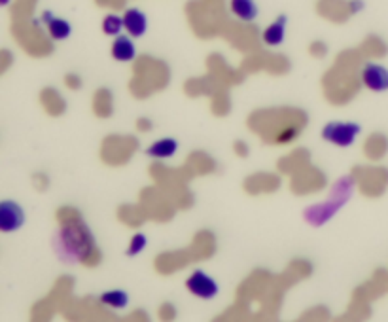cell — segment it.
Listing matches in <instances>:
<instances>
[{"instance_id": "cell-1", "label": "cell", "mask_w": 388, "mask_h": 322, "mask_svg": "<svg viewBox=\"0 0 388 322\" xmlns=\"http://www.w3.org/2000/svg\"><path fill=\"white\" fill-rule=\"evenodd\" d=\"M356 124H339V122H333V124H328L322 131V136H324L328 143L337 144V146H349V144L354 143V136L358 135Z\"/></svg>"}, {"instance_id": "cell-2", "label": "cell", "mask_w": 388, "mask_h": 322, "mask_svg": "<svg viewBox=\"0 0 388 322\" xmlns=\"http://www.w3.org/2000/svg\"><path fill=\"white\" fill-rule=\"evenodd\" d=\"M186 285L194 296L203 297V300H208V297H214L218 294V285L205 271H195Z\"/></svg>"}, {"instance_id": "cell-3", "label": "cell", "mask_w": 388, "mask_h": 322, "mask_svg": "<svg viewBox=\"0 0 388 322\" xmlns=\"http://www.w3.org/2000/svg\"><path fill=\"white\" fill-rule=\"evenodd\" d=\"M23 224V211L19 205L12 201H2L0 203V229L2 231H13Z\"/></svg>"}, {"instance_id": "cell-4", "label": "cell", "mask_w": 388, "mask_h": 322, "mask_svg": "<svg viewBox=\"0 0 388 322\" xmlns=\"http://www.w3.org/2000/svg\"><path fill=\"white\" fill-rule=\"evenodd\" d=\"M362 80L373 91H384L388 89V70L379 65H366L362 70Z\"/></svg>"}, {"instance_id": "cell-5", "label": "cell", "mask_w": 388, "mask_h": 322, "mask_svg": "<svg viewBox=\"0 0 388 322\" xmlns=\"http://www.w3.org/2000/svg\"><path fill=\"white\" fill-rule=\"evenodd\" d=\"M123 27L131 37H142L146 32V15L138 10H127L123 15Z\"/></svg>"}, {"instance_id": "cell-6", "label": "cell", "mask_w": 388, "mask_h": 322, "mask_svg": "<svg viewBox=\"0 0 388 322\" xmlns=\"http://www.w3.org/2000/svg\"><path fill=\"white\" fill-rule=\"evenodd\" d=\"M112 56L118 61H131L135 57V46L127 37L116 38V42L112 46Z\"/></svg>"}, {"instance_id": "cell-7", "label": "cell", "mask_w": 388, "mask_h": 322, "mask_svg": "<svg viewBox=\"0 0 388 322\" xmlns=\"http://www.w3.org/2000/svg\"><path fill=\"white\" fill-rule=\"evenodd\" d=\"M233 13L243 21H252L257 15V8L254 0H232Z\"/></svg>"}, {"instance_id": "cell-8", "label": "cell", "mask_w": 388, "mask_h": 322, "mask_svg": "<svg viewBox=\"0 0 388 322\" xmlns=\"http://www.w3.org/2000/svg\"><path fill=\"white\" fill-rule=\"evenodd\" d=\"M44 21H48V31H50L51 38L55 40H65L70 34V25L63 19H53L51 13H46Z\"/></svg>"}, {"instance_id": "cell-9", "label": "cell", "mask_w": 388, "mask_h": 322, "mask_svg": "<svg viewBox=\"0 0 388 322\" xmlns=\"http://www.w3.org/2000/svg\"><path fill=\"white\" fill-rule=\"evenodd\" d=\"M284 21H286V18L282 15V18H279V21L276 23H273V25L267 29V31L263 32V40L267 44H271V46H276V44H281L282 40H284Z\"/></svg>"}, {"instance_id": "cell-10", "label": "cell", "mask_w": 388, "mask_h": 322, "mask_svg": "<svg viewBox=\"0 0 388 322\" xmlns=\"http://www.w3.org/2000/svg\"><path fill=\"white\" fill-rule=\"evenodd\" d=\"M176 152V141L173 139H163L159 143H156L152 148H148V155L154 157H170Z\"/></svg>"}, {"instance_id": "cell-11", "label": "cell", "mask_w": 388, "mask_h": 322, "mask_svg": "<svg viewBox=\"0 0 388 322\" xmlns=\"http://www.w3.org/2000/svg\"><path fill=\"white\" fill-rule=\"evenodd\" d=\"M102 304L110 305L114 309H121V307H126L127 305V294L121 290H112L107 292V294H102Z\"/></svg>"}, {"instance_id": "cell-12", "label": "cell", "mask_w": 388, "mask_h": 322, "mask_svg": "<svg viewBox=\"0 0 388 322\" xmlns=\"http://www.w3.org/2000/svg\"><path fill=\"white\" fill-rule=\"evenodd\" d=\"M123 27V19H119L118 15H107L102 21V31L107 34H118Z\"/></svg>"}, {"instance_id": "cell-13", "label": "cell", "mask_w": 388, "mask_h": 322, "mask_svg": "<svg viewBox=\"0 0 388 322\" xmlns=\"http://www.w3.org/2000/svg\"><path fill=\"white\" fill-rule=\"evenodd\" d=\"M146 247V237L145 236H135L133 237L131 245H129V256H135L138 255L142 248Z\"/></svg>"}, {"instance_id": "cell-14", "label": "cell", "mask_w": 388, "mask_h": 322, "mask_svg": "<svg viewBox=\"0 0 388 322\" xmlns=\"http://www.w3.org/2000/svg\"><path fill=\"white\" fill-rule=\"evenodd\" d=\"M67 82L70 84L69 87H80V80H78V78H74V76H69V78H67Z\"/></svg>"}]
</instances>
